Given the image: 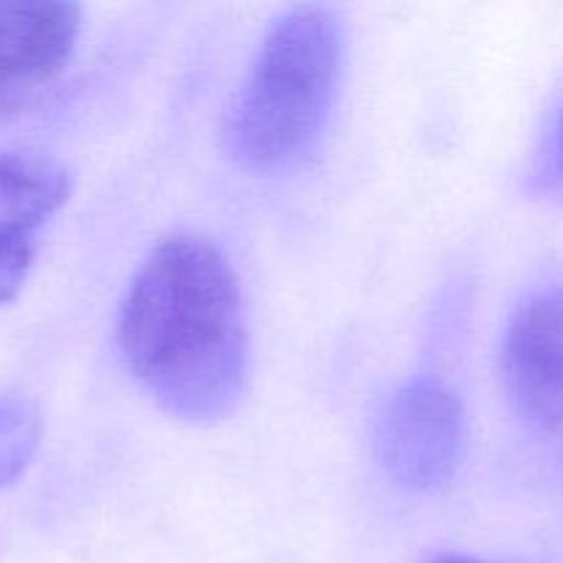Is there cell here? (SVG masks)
Instances as JSON below:
<instances>
[{
	"label": "cell",
	"mask_w": 563,
	"mask_h": 563,
	"mask_svg": "<svg viewBox=\"0 0 563 563\" xmlns=\"http://www.w3.org/2000/svg\"><path fill=\"white\" fill-rule=\"evenodd\" d=\"M553 165H555V174H559V179H561V185H563V108H561V113H559V121H555Z\"/></svg>",
	"instance_id": "obj_8"
},
{
	"label": "cell",
	"mask_w": 563,
	"mask_h": 563,
	"mask_svg": "<svg viewBox=\"0 0 563 563\" xmlns=\"http://www.w3.org/2000/svg\"><path fill=\"white\" fill-rule=\"evenodd\" d=\"M467 443L465 407L438 377H412L394 390L374 432L379 467L407 493L432 495L454 482Z\"/></svg>",
	"instance_id": "obj_3"
},
{
	"label": "cell",
	"mask_w": 563,
	"mask_h": 563,
	"mask_svg": "<svg viewBox=\"0 0 563 563\" xmlns=\"http://www.w3.org/2000/svg\"><path fill=\"white\" fill-rule=\"evenodd\" d=\"M344 69V22L330 5H295L269 25L223 121L231 163L253 176L300 168L322 143Z\"/></svg>",
	"instance_id": "obj_2"
},
{
	"label": "cell",
	"mask_w": 563,
	"mask_h": 563,
	"mask_svg": "<svg viewBox=\"0 0 563 563\" xmlns=\"http://www.w3.org/2000/svg\"><path fill=\"white\" fill-rule=\"evenodd\" d=\"M80 27L75 3L0 0V119L36 104L60 80Z\"/></svg>",
	"instance_id": "obj_4"
},
{
	"label": "cell",
	"mask_w": 563,
	"mask_h": 563,
	"mask_svg": "<svg viewBox=\"0 0 563 563\" xmlns=\"http://www.w3.org/2000/svg\"><path fill=\"white\" fill-rule=\"evenodd\" d=\"M71 176L42 152H0V306L25 286L38 253V231L66 207Z\"/></svg>",
	"instance_id": "obj_6"
},
{
	"label": "cell",
	"mask_w": 563,
	"mask_h": 563,
	"mask_svg": "<svg viewBox=\"0 0 563 563\" xmlns=\"http://www.w3.org/2000/svg\"><path fill=\"white\" fill-rule=\"evenodd\" d=\"M126 372L187 423H214L240 405L251 366L240 278L209 236H165L132 275L115 322Z\"/></svg>",
	"instance_id": "obj_1"
},
{
	"label": "cell",
	"mask_w": 563,
	"mask_h": 563,
	"mask_svg": "<svg viewBox=\"0 0 563 563\" xmlns=\"http://www.w3.org/2000/svg\"><path fill=\"white\" fill-rule=\"evenodd\" d=\"M432 563H487V561L465 559V555H443V559H434Z\"/></svg>",
	"instance_id": "obj_9"
},
{
	"label": "cell",
	"mask_w": 563,
	"mask_h": 563,
	"mask_svg": "<svg viewBox=\"0 0 563 563\" xmlns=\"http://www.w3.org/2000/svg\"><path fill=\"white\" fill-rule=\"evenodd\" d=\"M504 383L528 427L563 432V284L533 291L515 311L504 339Z\"/></svg>",
	"instance_id": "obj_5"
},
{
	"label": "cell",
	"mask_w": 563,
	"mask_h": 563,
	"mask_svg": "<svg viewBox=\"0 0 563 563\" xmlns=\"http://www.w3.org/2000/svg\"><path fill=\"white\" fill-rule=\"evenodd\" d=\"M42 434V410L31 396L0 394V493L31 467Z\"/></svg>",
	"instance_id": "obj_7"
}]
</instances>
